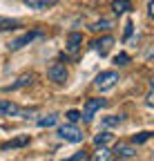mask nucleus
Listing matches in <instances>:
<instances>
[{
  "label": "nucleus",
  "instance_id": "nucleus-1",
  "mask_svg": "<svg viewBox=\"0 0 154 161\" xmlns=\"http://www.w3.org/2000/svg\"><path fill=\"white\" fill-rule=\"evenodd\" d=\"M56 134H58L63 141H69V143H81V141L85 139L83 130L76 128V123H65V125H61L58 130H56Z\"/></svg>",
  "mask_w": 154,
  "mask_h": 161
},
{
  "label": "nucleus",
  "instance_id": "nucleus-2",
  "mask_svg": "<svg viewBox=\"0 0 154 161\" xmlns=\"http://www.w3.org/2000/svg\"><path fill=\"white\" fill-rule=\"evenodd\" d=\"M119 83V72H114V69H105V72H101L98 76L94 78V85L98 87L101 92H107V90H112L114 85Z\"/></svg>",
  "mask_w": 154,
  "mask_h": 161
},
{
  "label": "nucleus",
  "instance_id": "nucleus-3",
  "mask_svg": "<svg viewBox=\"0 0 154 161\" xmlns=\"http://www.w3.org/2000/svg\"><path fill=\"white\" fill-rule=\"evenodd\" d=\"M105 105H107L105 98H87V101H85V110L81 112V119L85 121V123H92L94 114L98 112L101 108H105Z\"/></svg>",
  "mask_w": 154,
  "mask_h": 161
},
{
  "label": "nucleus",
  "instance_id": "nucleus-4",
  "mask_svg": "<svg viewBox=\"0 0 154 161\" xmlns=\"http://www.w3.org/2000/svg\"><path fill=\"white\" fill-rule=\"evenodd\" d=\"M45 34L43 31H27V34H23V36H18L16 40H11V43H9V49H23L25 45H29V43H34V40L36 38H43Z\"/></svg>",
  "mask_w": 154,
  "mask_h": 161
},
{
  "label": "nucleus",
  "instance_id": "nucleus-5",
  "mask_svg": "<svg viewBox=\"0 0 154 161\" xmlns=\"http://www.w3.org/2000/svg\"><path fill=\"white\" fill-rule=\"evenodd\" d=\"M20 114H29V110H23L20 105L11 103L7 98H0V116H20Z\"/></svg>",
  "mask_w": 154,
  "mask_h": 161
},
{
  "label": "nucleus",
  "instance_id": "nucleus-6",
  "mask_svg": "<svg viewBox=\"0 0 154 161\" xmlns=\"http://www.w3.org/2000/svg\"><path fill=\"white\" fill-rule=\"evenodd\" d=\"M47 76H49V80H54V83H65L67 80V67L63 63H51L49 69H47Z\"/></svg>",
  "mask_w": 154,
  "mask_h": 161
},
{
  "label": "nucleus",
  "instance_id": "nucleus-7",
  "mask_svg": "<svg viewBox=\"0 0 154 161\" xmlns=\"http://www.w3.org/2000/svg\"><path fill=\"white\" fill-rule=\"evenodd\" d=\"M116 159H132L134 154H136V148H134L132 143H125V141H119L116 146H114V150H109Z\"/></svg>",
  "mask_w": 154,
  "mask_h": 161
},
{
  "label": "nucleus",
  "instance_id": "nucleus-8",
  "mask_svg": "<svg viewBox=\"0 0 154 161\" xmlns=\"http://www.w3.org/2000/svg\"><path fill=\"white\" fill-rule=\"evenodd\" d=\"M112 45H114V38L112 36H103V38H98V40H94V43H92L94 52L101 54V56H107L109 49H112Z\"/></svg>",
  "mask_w": 154,
  "mask_h": 161
},
{
  "label": "nucleus",
  "instance_id": "nucleus-9",
  "mask_svg": "<svg viewBox=\"0 0 154 161\" xmlns=\"http://www.w3.org/2000/svg\"><path fill=\"white\" fill-rule=\"evenodd\" d=\"M31 80H34V76H31V74H23L20 78H16L11 85H5V87H3V92H16V90L25 87V85H31Z\"/></svg>",
  "mask_w": 154,
  "mask_h": 161
},
{
  "label": "nucleus",
  "instance_id": "nucleus-10",
  "mask_svg": "<svg viewBox=\"0 0 154 161\" xmlns=\"http://www.w3.org/2000/svg\"><path fill=\"white\" fill-rule=\"evenodd\" d=\"M81 45H83V34L72 31V34L67 36V52H69V54H76V52L81 49Z\"/></svg>",
  "mask_w": 154,
  "mask_h": 161
},
{
  "label": "nucleus",
  "instance_id": "nucleus-11",
  "mask_svg": "<svg viewBox=\"0 0 154 161\" xmlns=\"http://www.w3.org/2000/svg\"><path fill=\"white\" fill-rule=\"evenodd\" d=\"M27 143H29V134H23V136H18V139H11V141H7V143H3V146H0V150L23 148V146H27Z\"/></svg>",
  "mask_w": 154,
  "mask_h": 161
},
{
  "label": "nucleus",
  "instance_id": "nucleus-12",
  "mask_svg": "<svg viewBox=\"0 0 154 161\" xmlns=\"http://www.w3.org/2000/svg\"><path fill=\"white\" fill-rule=\"evenodd\" d=\"M130 9H132V3H130V0H114V3H112V11L116 14V16H121V14L130 11Z\"/></svg>",
  "mask_w": 154,
  "mask_h": 161
},
{
  "label": "nucleus",
  "instance_id": "nucleus-13",
  "mask_svg": "<svg viewBox=\"0 0 154 161\" xmlns=\"http://www.w3.org/2000/svg\"><path fill=\"white\" fill-rule=\"evenodd\" d=\"M20 27V20L16 18H0V31H11Z\"/></svg>",
  "mask_w": 154,
  "mask_h": 161
},
{
  "label": "nucleus",
  "instance_id": "nucleus-14",
  "mask_svg": "<svg viewBox=\"0 0 154 161\" xmlns=\"http://www.w3.org/2000/svg\"><path fill=\"white\" fill-rule=\"evenodd\" d=\"M56 123H58V114H47L43 119H38V125H40V128H51Z\"/></svg>",
  "mask_w": 154,
  "mask_h": 161
},
{
  "label": "nucleus",
  "instance_id": "nucleus-15",
  "mask_svg": "<svg viewBox=\"0 0 154 161\" xmlns=\"http://www.w3.org/2000/svg\"><path fill=\"white\" fill-rule=\"evenodd\" d=\"M54 3V0H25V5L29 7V9H45V7H49Z\"/></svg>",
  "mask_w": 154,
  "mask_h": 161
},
{
  "label": "nucleus",
  "instance_id": "nucleus-16",
  "mask_svg": "<svg viewBox=\"0 0 154 161\" xmlns=\"http://www.w3.org/2000/svg\"><path fill=\"white\" fill-rule=\"evenodd\" d=\"M152 136V132H147V130H143V132H139V134H134L132 136V141H130V143L132 146H139V143H145V141Z\"/></svg>",
  "mask_w": 154,
  "mask_h": 161
},
{
  "label": "nucleus",
  "instance_id": "nucleus-17",
  "mask_svg": "<svg viewBox=\"0 0 154 161\" xmlns=\"http://www.w3.org/2000/svg\"><path fill=\"white\" fill-rule=\"evenodd\" d=\"M109 141H112V134L109 132H98V134L94 136V146H107Z\"/></svg>",
  "mask_w": 154,
  "mask_h": 161
},
{
  "label": "nucleus",
  "instance_id": "nucleus-18",
  "mask_svg": "<svg viewBox=\"0 0 154 161\" xmlns=\"http://www.w3.org/2000/svg\"><path fill=\"white\" fill-rule=\"evenodd\" d=\"M112 27V23H109V20H105V18H101V20H96V23L89 27L92 31H107Z\"/></svg>",
  "mask_w": 154,
  "mask_h": 161
},
{
  "label": "nucleus",
  "instance_id": "nucleus-19",
  "mask_svg": "<svg viewBox=\"0 0 154 161\" xmlns=\"http://www.w3.org/2000/svg\"><path fill=\"white\" fill-rule=\"evenodd\" d=\"M109 157H112V152L105 146H98V150H96V154H94V161H107Z\"/></svg>",
  "mask_w": 154,
  "mask_h": 161
},
{
  "label": "nucleus",
  "instance_id": "nucleus-20",
  "mask_svg": "<svg viewBox=\"0 0 154 161\" xmlns=\"http://www.w3.org/2000/svg\"><path fill=\"white\" fill-rule=\"evenodd\" d=\"M121 121H123V116H105L103 119V125L105 128H114V125H119Z\"/></svg>",
  "mask_w": 154,
  "mask_h": 161
},
{
  "label": "nucleus",
  "instance_id": "nucleus-21",
  "mask_svg": "<svg viewBox=\"0 0 154 161\" xmlns=\"http://www.w3.org/2000/svg\"><path fill=\"white\" fill-rule=\"evenodd\" d=\"M65 119H67V123H78V121H81V112L69 110V112L65 114Z\"/></svg>",
  "mask_w": 154,
  "mask_h": 161
},
{
  "label": "nucleus",
  "instance_id": "nucleus-22",
  "mask_svg": "<svg viewBox=\"0 0 154 161\" xmlns=\"http://www.w3.org/2000/svg\"><path fill=\"white\" fill-rule=\"evenodd\" d=\"M85 159H87V152L81 150V152H76V154H72V157H67V159H63V161H85Z\"/></svg>",
  "mask_w": 154,
  "mask_h": 161
},
{
  "label": "nucleus",
  "instance_id": "nucleus-23",
  "mask_svg": "<svg viewBox=\"0 0 154 161\" xmlns=\"http://www.w3.org/2000/svg\"><path fill=\"white\" fill-rule=\"evenodd\" d=\"M114 63H116V65H127V63H130V56H127L125 52H121V54H116Z\"/></svg>",
  "mask_w": 154,
  "mask_h": 161
},
{
  "label": "nucleus",
  "instance_id": "nucleus-24",
  "mask_svg": "<svg viewBox=\"0 0 154 161\" xmlns=\"http://www.w3.org/2000/svg\"><path fill=\"white\" fill-rule=\"evenodd\" d=\"M145 103H147V105H152V103H154V92H152V90L147 92V98H145Z\"/></svg>",
  "mask_w": 154,
  "mask_h": 161
},
{
  "label": "nucleus",
  "instance_id": "nucleus-25",
  "mask_svg": "<svg viewBox=\"0 0 154 161\" xmlns=\"http://www.w3.org/2000/svg\"><path fill=\"white\" fill-rule=\"evenodd\" d=\"M132 27H134L132 23H127V25H125V38H130V36H132Z\"/></svg>",
  "mask_w": 154,
  "mask_h": 161
},
{
  "label": "nucleus",
  "instance_id": "nucleus-26",
  "mask_svg": "<svg viewBox=\"0 0 154 161\" xmlns=\"http://www.w3.org/2000/svg\"><path fill=\"white\" fill-rule=\"evenodd\" d=\"M147 16H154V3L150 0V5H147Z\"/></svg>",
  "mask_w": 154,
  "mask_h": 161
},
{
  "label": "nucleus",
  "instance_id": "nucleus-27",
  "mask_svg": "<svg viewBox=\"0 0 154 161\" xmlns=\"http://www.w3.org/2000/svg\"><path fill=\"white\" fill-rule=\"evenodd\" d=\"M114 161H127V159H114Z\"/></svg>",
  "mask_w": 154,
  "mask_h": 161
}]
</instances>
